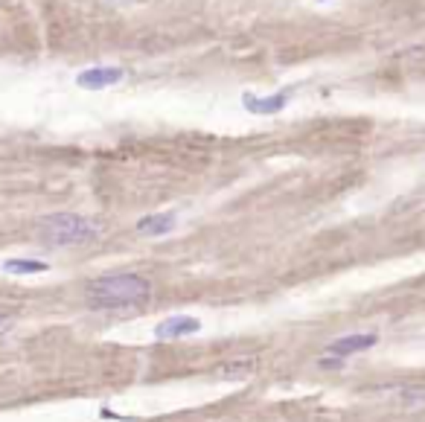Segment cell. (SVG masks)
<instances>
[{
    "label": "cell",
    "mask_w": 425,
    "mask_h": 422,
    "mask_svg": "<svg viewBox=\"0 0 425 422\" xmlns=\"http://www.w3.org/2000/svg\"><path fill=\"white\" fill-rule=\"evenodd\" d=\"M85 297L96 312L140 309L151 300V283L140 274H105L88 283Z\"/></svg>",
    "instance_id": "1"
},
{
    "label": "cell",
    "mask_w": 425,
    "mask_h": 422,
    "mask_svg": "<svg viewBox=\"0 0 425 422\" xmlns=\"http://www.w3.org/2000/svg\"><path fill=\"white\" fill-rule=\"evenodd\" d=\"M38 233L41 239L53 247H65V245H88L93 239H100V224L76 216V213H53L38 224Z\"/></svg>",
    "instance_id": "2"
},
{
    "label": "cell",
    "mask_w": 425,
    "mask_h": 422,
    "mask_svg": "<svg viewBox=\"0 0 425 422\" xmlns=\"http://www.w3.org/2000/svg\"><path fill=\"white\" fill-rule=\"evenodd\" d=\"M201 329V320L198 318H189V315H172L166 320H161L154 326V338L158 341H175V338H187V335H196Z\"/></svg>",
    "instance_id": "3"
},
{
    "label": "cell",
    "mask_w": 425,
    "mask_h": 422,
    "mask_svg": "<svg viewBox=\"0 0 425 422\" xmlns=\"http://www.w3.org/2000/svg\"><path fill=\"white\" fill-rule=\"evenodd\" d=\"M123 79V70L120 67H90V70H82L76 76V85L85 88V90H102V88H111Z\"/></svg>",
    "instance_id": "4"
},
{
    "label": "cell",
    "mask_w": 425,
    "mask_h": 422,
    "mask_svg": "<svg viewBox=\"0 0 425 422\" xmlns=\"http://www.w3.org/2000/svg\"><path fill=\"white\" fill-rule=\"evenodd\" d=\"M288 97H292V90L271 93V97H254V93H245L242 105H245V111H250V114H262V117H268V114H280V111L288 105Z\"/></svg>",
    "instance_id": "5"
},
{
    "label": "cell",
    "mask_w": 425,
    "mask_h": 422,
    "mask_svg": "<svg viewBox=\"0 0 425 422\" xmlns=\"http://www.w3.org/2000/svg\"><path fill=\"white\" fill-rule=\"evenodd\" d=\"M376 341L379 335L376 332H358V335H344L338 341L330 343V353L338 355V358H346V355H353V353H364V350H370L376 347Z\"/></svg>",
    "instance_id": "6"
},
{
    "label": "cell",
    "mask_w": 425,
    "mask_h": 422,
    "mask_svg": "<svg viewBox=\"0 0 425 422\" xmlns=\"http://www.w3.org/2000/svg\"><path fill=\"white\" fill-rule=\"evenodd\" d=\"M175 224H178L175 213H154V216H146L137 222V233L140 236H166L175 230Z\"/></svg>",
    "instance_id": "7"
},
{
    "label": "cell",
    "mask_w": 425,
    "mask_h": 422,
    "mask_svg": "<svg viewBox=\"0 0 425 422\" xmlns=\"http://www.w3.org/2000/svg\"><path fill=\"white\" fill-rule=\"evenodd\" d=\"M47 268L50 265L44 259H6L4 262L6 274H44Z\"/></svg>",
    "instance_id": "8"
},
{
    "label": "cell",
    "mask_w": 425,
    "mask_h": 422,
    "mask_svg": "<svg viewBox=\"0 0 425 422\" xmlns=\"http://www.w3.org/2000/svg\"><path fill=\"white\" fill-rule=\"evenodd\" d=\"M12 326H15V318H12V312L0 309V335H4V332H9Z\"/></svg>",
    "instance_id": "9"
},
{
    "label": "cell",
    "mask_w": 425,
    "mask_h": 422,
    "mask_svg": "<svg viewBox=\"0 0 425 422\" xmlns=\"http://www.w3.org/2000/svg\"><path fill=\"white\" fill-rule=\"evenodd\" d=\"M111 4H134V0H111Z\"/></svg>",
    "instance_id": "10"
}]
</instances>
